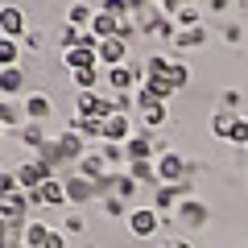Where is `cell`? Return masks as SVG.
Returning a JSON list of instances; mask_svg holds the SVG:
<instances>
[{"label":"cell","mask_w":248,"mask_h":248,"mask_svg":"<svg viewBox=\"0 0 248 248\" xmlns=\"http://www.w3.org/2000/svg\"><path fill=\"white\" fill-rule=\"evenodd\" d=\"M124 223H128V236H137V240H149V236H157V232H161L166 215H161V211H153V207H133Z\"/></svg>","instance_id":"cell-1"},{"label":"cell","mask_w":248,"mask_h":248,"mask_svg":"<svg viewBox=\"0 0 248 248\" xmlns=\"http://www.w3.org/2000/svg\"><path fill=\"white\" fill-rule=\"evenodd\" d=\"M153 153H166V145H161L157 133H133L128 137V145H124V157L128 161H153Z\"/></svg>","instance_id":"cell-2"},{"label":"cell","mask_w":248,"mask_h":248,"mask_svg":"<svg viewBox=\"0 0 248 248\" xmlns=\"http://www.w3.org/2000/svg\"><path fill=\"white\" fill-rule=\"evenodd\" d=\"M186 170H190V161H186L182 153L166 149V153L157 157V186H178V182H186Z\"/></svg>","instance_id":"cell-3"},{"label":"cell","mask_w":248,"mask_h":248,"mask_svg":"<svg viewBox=\"0 0 248 248\" xmlns=\"http://www.w3.org/2000/svg\"><path fill=\"white\" fill-rule=\"evenodd\" d=\"M116 108L108 95H95V91H79L75 95V116H87V120H108Z\"/></svg>","instance_id":"cell-4"},{"label":"cell","mask_w":248,"mask_h":248,"mask_svg":"<svg viewBox=\"0 0 248 248\" xmlns=\"http://www.w3.org/2000/svg\"><path fill=\"white\" fill-rule=\"evenodd\" d=\"M62 182H66V207H83L95 195H104V186L91 182V178H83V174H71V178H62Z\"/></svg>","instance_id":"cell-5"},{"label":"cell","mask_w":248,"mask_h":248,"mask_svg":"<svg viewBox=\"0 0 248 248\" xmlns=\"http://www.w3.org/2000/svg\"><path fill=\"white\" fill-rule=\"evenodd\" d=\"M29 203L33 207H66V182L62 178H46L37 190H29Z\"/></svg>","instance_id":"cell-6"},{"label":"cell","mask_w":248,"mask_h":248,"mask_svg":"<svg viewBox=\"0 0 248 248\" xmlns=\"http://www.w3.org/2000/svg\"><path fill=\"white\" fill-rule=\"evenodd\" d=\"M54 149H58L62 166H79V161H83V153H87V145H83V137L75 133V128H66V133H58V137H54Z\"/></svg>","instance_id":"cell-7"},{"label":"cell","mask_w":248,"mask_h":248,"mask_svg":"<svg viewBox=\"0 0 248 248\" xmlns=\"http://www.w3.org/2000/svg\"><path fill=\"white\" fill-rule=\"evenodd\" d=\"M13 174H17V186H21V190H25V195H29V190H37V186H42L46 178H58V174H50V170H46V166H42V161H37V157L21 161V166L13 170Z\"/></svg>","instance_id":"cell-8"},{"label":"cell","mask_w":248,"mask_h":248,"mask_svg":"<svg viewBox=\"0 0 248 248\" xmlns=\"http://www.w3.org/2000/svg\"><path fill=\"white\" fill-rule=\"evenodd\" d=\"M29 195L25 190H13V195H4L0 199V219H9V223H29L25 215H29Z\"/></svg>","instance_id":"cell-9"},{"label":"cell","mask_w":248,"mask_h":248,"mask_svg":"<svg viewBox=\"0 0 248 248\" xmlns=\"http://www.w3.org/2000/svg\"><path fill=\"white\" fill-rule=\"evenodd\" d=\"M99 66H104V71H112V66H124V62H128V42H124V37H108V42H99Z\"/></svg>","instance_id":"cell-10"},{"label":"cell","mask_w":248,"mask_h":248,"mask_svg":"<svg viewBox=\"0 0 248 248\" xmlns=\"http://www.w3.org/2000/svg\"><path fill=\"white\" fill-rule=\"evenodd\" d=\"M21 108H25L29 120L46 124V120H50V112H54V99L46 95V91H25V95H21Z\"/></svg>","instance_id":"cell-11"},{"label":"cell","mask_w":248,"mask_h":248,"mask_svg":"<svg viewBox=\"0 0 248 248\" xmlns=\"http://www.w3.org/2000/svg\"><path fill=\"white\" fill-rule=\"evenodd\" d=\"M207 219H211V215H207V203H199V199H182V203H178V223H182L186 232L203 228Z\"/></svg>","instance_id":"cell-12"},{"label":"cell","mask_w":248,"mask_h":248,"mask_svg":"<svg viewBox=\"0 0 248 248\" xmlns=\"http://www.w3.org/2000/svg\"><path fill=\"white\" fill-rule=\"evenodd\" d=\"M128 137H133V120L124 112H112L104 120V141H112V145H128Z\"/></svg>","instance_id":"cell-13"},{"label":"cell","mask_w":248,"mask_h":248,"mask_svg":"<svg viewBox=\"0 0 248 248\" xmlns=\"http://www.w3.org/2000/svg\"><path fill=\"white\" fill-rule=\"evenodd\" d=\"M25 95V71L21 66H0V99Z\"/></svg>","instance_id":"cell-14"},{"label":"cell","mask_w":248,"mask_h":248,"mask_svg":"<svg viewBox=\"0 0 248 248\" xmlns=\"http://www.w3.org/2000/svg\"><path fill=\"white\" fill-rule=\"evenodd\" d=\"M62 66H66V71H95V66H99V54L75 46V50H62Z\"/></svg>","instance_id":"cell-15"},{"label":"cell","mask_w":248,"mask_h":248,"mask_svg":"<svg viewBox=\"0 0 248 248\" xmlns=\"http://www.w3.org/2000/svg\"><path fill=\"white\" fill-rule=\"evenodd\" d=\"M0 33L4 37H25V13L17 4H0Z\"/></svg>","instance_id":"cell-16"},{"label":"cell","mask_w":248,"mask_h":248,"mask_svg":"<svg viewBox=\"0 0 248 248\" xmlns=\"http://www.w3.org/2000/svg\"><path fill=\"white\" fill-rule=\"evenodd\" d=\"M186 195V182H178V186H157V195H153V211H161V215H170V211H178V199Z\"/></svg>","instance_id":"cell-17"},{"label":"cell","mask_w":248,"mask_h":248,"mask_svg":"<svg viewBox=\"0 0 248 248\" xmlns=\"http://www.w3.org/2000/svg\"><path fill=\"white\" fill-rule=\"evenodd\" d=\"M137 120H141L145 133H157L161 124L170 120V108L166 104H145V108H137Z\"/></svg>","instance_id":"cell-18"},{"label":"cell","mask_w":248,"mask_h":248,"mask_svg":"<svg viewBox=\"0 0 248 248\" xmlns=\"http://www.w3.org/2000/svg\"><path fill=\"white\" fill-rule=\"evenodd\" d=\"M29 116L21 108V99H0V128H25Z\"/></svg>","instance_id":"cell-19"},{"label":"cell","mask_w":248,"mask_h":248,"mask_svg":"<svg viewBox=\"0 0 248 248\" xmlns=\"http://www.w3.org/2000/svg\"><path fill=\"white\" fill-rule=\"evenodd\" d=\"M75 174H83V178H91V182H104L112 170H108V161L99 157V153H83V161L75 166Z\"/></svg>","instance_id":"cell-20"},{"label":"cell","mask_w":248,"mask_h":248,"mask_svg":"<svg viewBox=\"0 0 248 248\" xmlns=\"http://www.w3.org/2000/svg\"><path fill=\"white\" fill-rule=\"evenodd\" d=\"M91 33H95L99 42H108V37H120V17H112V13L95 9V21H91Z\"/></svg>","instance_id":"cell-21"},{"label":"cell","mask_w":248,"mask_h":248,"mask_svg":"<svg viewBox=\"0 0 248 248\" xmlns=\"http://www.w3.org/2000/svg\"><path fill=\"white\" fill-rule=\"evenodd\" d=\"M71 128L83 141H104V120H87V116H71Z\"/></svg>","instance_id":"cell-22"},{"label":"cell","mask_w":248,"mask_h":248,"mask_svg":"<svg viewBox=\"0 0 248 248\" xmlns=\"http://www.w3.org/2000/svg\"><path fill=\"white\" fill-rule=\"evenodd\" d=\"M91 21H95V9H91V4H79V0H75L71 9H66V25H75V29H91Z\"/></svg>","instance_id":"cell-23"},{"label":"cell","mask_w":248,"mask_h":248,"mask_svg":"<svg viewBox=\"0 0 248 248\" xmlns=\"http://www.w3.org/2000/svg\"><path fill=\"white\" fill-rule=\"evenodd\" d=\"M203 42H207V29H203V25H199V29H178V33H174V46H178V50H199Z\"/></svg>","instance_id":"cell-24"},{"label":"cell","mask_w":248,"mask_h":248,"mask_svg":"<svg viewBox=\"0 0 248 248\" xmlns=\"http://www.w3.org/2000/svg\"><path fill=\"white\" fill-rule=\"evenodd\" d=\"M232 124H236V112L219 108V112L211 116V133H215V141H228V137H232Z\"/></svg>","instance_id":"cell-25"},{"label":"cell","mask_w":248,"mask_h":248,"mask_svg":"<svg viewBox=\"0 0 248 248\" xmlns=\"http://www.w3.org/2000/svg\"><path fill=\"white\" fill-rule=\"evenodd\" d=\"M46 236H50V223H42V219L25 223V248H46Z\"/></svg>","instance_id":"cell-26"},{"label":"cell","mask_w":248,"mask_h":248,"mask_svg":"<svg viewBox=\"0 0 248 248\" xmlns=\"http://www.w3.org/2000/svg\"><path fill=\"white\" fill-rule=\"evenodd\" d=\"M21 141H25V145H29V149H33V153H37V149H42V145H46V141H50V137H46V124H37V120H29V124H25V128H21Z\"/></svg>","instance_id":"cell-27"},{"label":"cell","mask_w":248,"mask_h":248,"mask_svg":"<svg viewBox=\"0 0 248 248\" xmlns=\"http://www.w3.org/2000/svg\"><path fill=\"white\" fill-rule=\"evenodd\" d=\"M104 79V66H95V71H71V83L75 91H95V83Z\"/></svg>","instance_id":"cell-28"},{"label":"cell","mask_w":248,"mask_h":248,"mask_svg":"<svg viewBox=\"0 0 248 248\" xmlns=\"http://www.w3.org/2000/svg\"><path fill=\"white\" fill-rule=\"evenodd\" d=\"M124 170H128L137 182H157V161H128Z\"/></svg>","instance_id":"cell-29"},{"label":"cell","mask_w":248,"mask_h":248,"mask_svg":"<svg viewBox=\"0 0 248 248\" xmlns=\"http://www.w3.org/2000/svg\"><path fill=\"white\" fill-rule=\"evenodd\" d=\"M62 232H66V236H83V232H87V215L71 207V211L62 215Z\"/></svg>","instance_id":"cell-30"},{"label":"cell","mask_w":248,"mask_h":248,"mask_svg":"<svg viewBox=\"0 0 248 248\" xmlns=\"http://www.w3.org/2000/svg\"><path fill=\"white\" fill-rule=\"evenodd\" d=\"M174 25H178V29H199V25H203V17H199V4H186V9H178V13H174Z\"/></svg>","instance_id":"cell-31"},{"label":"cell","mask_w":248,"mask_h":248,"mask_svg":"<svg viewBox=\"0 0 248 248\" xmlns=\"http://www.w3.org/2000/svg\"><path fill=\"white\" fill-rule=\"evenodd\" d=\"M17 58H21L17 37H4V33H0V66H17Z\"/></svg>","instance_id":"cell-32"},{"label":"cell","mask_w":248,"mask_h":248,"mask_svg":"<svg viewBox=\"0 0 248 248\" xmlns=\"http://www.w3.org/2000/svg\"><path fill=\"white\" fill-rule=\"evenodd\" d=\"M99 157H104L108 166H128V157H124V145H112V141H99Z\"/></svg>","instance_id":"cell-33"},{"label":"cell","mask_w":248,"mask_h":248,"mask_svg":"<svg viewBox=\"0 0 248 248\" xmlns=\"http://www.w3.org/2000/svg\"><path fill=\"white\" fill-rule=\"evenodd\" d=\"M170 62L174 58H166V54H149V58H145V79H149V75H170Z\"/></svg>","instance_id":"cell-34"},{"label":"cell","mask_w":248,"mask_h":248,"mask_svg":"<svg viewBox=\"0 0 248 248\" xmlns=\"http://www.w3.org/2000/svg\"><path fill=\"white\" fill-rule=\"evenodd\" d=\"M228 145H236V149H248V120L244 116H236V124H232V137Z\"/></svg>","instance_id":"cell-35"},{"label":"cell","mask_w":248,"mask_h":248,"mask_svg":"<svg viewBox=\"0 0 248 248\" xmlns=\"http://www.w3.org/2000/svg\"><path fill=\"white\" fill-rule=\"evenodd\" d=\"M104 215H108V219H128V207H124V199L104 195Z\"/></svg>","instance_id":"cell-36"},{"label":"cell","mask_w":248,"mask_h":248,"mask_svg":"<svg viewBox=\"0 0 248 248\" xmlns=\"http://www.w3.org/2000/svg\"><path fill=\"white\" fill-rule=\"evenodd\" d=\"M170 83H174V87L182 91L186 83H190V66H186V62H178V58H174V62H170Z\"/></svg>","instance_id":"cell-37"},{"label":"cell","mask_w":248,"mask_h":248,"mask_svg":"<svg viewBox=\"0 0 248 248\" xmlns=\"http://www.w3.org/2000/svg\"><path fill=\"white\" fill-rule=\"evenodd\" d=\"M87 33V29H75V25H62L58 29V42H62V50H75V46H79V37Z\"/></svg>","instance_id":"cell-38"},{"label":"cell","mask_w":248,"mask_h":248,"mask_svg":"<svg viewBox=\"0 0 248 248\" xmlns=\"http://www.w3.org/2000/svg\"><path fill=\"white\" fill-rule=\"evenodd\" d=\"M99 9H104V13H112V17H128V13H133V9H128V0H104V4H99Z\"/></svg>","instance_id":"cell-39"},{"label":"cell","mask_w":248,"mask_h":248,"mask_svg":"<svg viewBox=\"0 0 248 248\" xmlns=\"http://www.w3.org/2000/svg\"><path fill=\"white\" fill-rule=\"evenodd\" d=\"M25 46H29V50H42V46H46V33H42V29H25Z\"/></svg>","instance_id":"cell-40"},{"label":"cell","mask_w":248,"mask_h":248,"mask_svg":"<svg viewBox=\"0 0 248 248\" xmlns=\"http://www.w3.org/2000/svg\"><path fill=\"white\" fill-rule=\"evenodd\" d=\"M46 248H66V232H62V228H50V236H46Z\"/></svg>","instance_id":"cell-41"},{"label":"cell","mask_w":248,"mask_h":248,"mask_svg":"<svg viewBox=\"0 0 248 248\" xmlns=\"http://www.w3.org/2000/svg\"><path fill=\"white\" fill-rule=\"evenodd\" d=\"M236 104H240V91L232 87V91H223V104L219 108H228V112H236Z\"/></svg>","instance_id":"cell-42"},{"label":"cell","mask_w":248,"mask_h":248,"mask_svg":"<svg viewBox=\"0 0 248 248\" xmlns=\"http://www.w3.org/2000/svg\"><path fill=\"white\" fill-rule=\"evenodd\" d=\"M161 248H195V244H190V240H186V236H170V240H166V244H161Z\"/></svg>","instance_id":"cell-43"},{"label":"cell","mask_w":248,"mask_h":248,"mask_svg":"<svg viewBox=\"0 0 248 248\" xmlns=\"http://www.w3.org/2000/svg\"><path fill=\"white\" fill-rule=\"evenodd\" d=\"M228 4H232V0H207V9H211V13H223Z\"/></svg>","instance_id":"cell-44"},{"label":"cell","mask_w":248,"mask_h":248,"mask_svg":"<svg viewBox=\"0 0 248 248\" xmlns=\"http://www.w3.org/2000/svg\"><path fill=\"white\" fill-rule=\"evenodd\" d=\"M186 4H199V0H178V9H186Z\"/></svg>","instance_id":"cell-45"}]
</instances>
